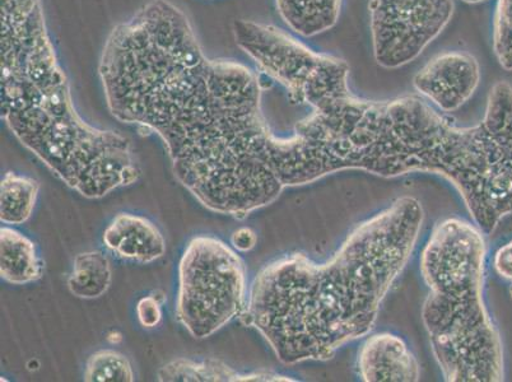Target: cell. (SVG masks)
<instances>
[{"instance_id": "22", "label": "cell", "mask_w": 512, "mask_h": 382, "mask_svg": "<svg viewBox=\"0 0 512 382\" xmlns=\"http://www.w3.org/2000/svg\"><path fill=\"white\" fill-rule=\"evenodd\" d=\"M462 2L467 3V4H479V3L486 2V0H462Z\"/></svg>"}, {"instance_id": "9", "label": "cell", "mask_w": 512, "mask_h": 382, "mask_svg": "<svg viewBox=\"0 0 512 382\" xmlns=\"http://www.w3.org/2000/svg\"><path fill=\"white\" fill-rule=\"evenodd\" d=\"M481 82V67L472 54L445 51L428 60L413 78V87L445 113L472 99Z\"/></svg>"}, {"instance_id": "10", "label": "cell", "mask_w": 512, "mask_h": 382, "mask_svg": "<svg viewBox=\"0 0 512 382\" xmlns=\"http://www.w3.org/2000/svg\"><path fill=\"white\" fill-rule=\"evenodd\" d=\"M358 374L366 382H416L421 371L417 358L398 335H372L362 344Z\"/></svg>"}, {"instance_id": "23", "label": "cell", "mask_w": 512, "mask_h": 382, "mask_svg": "<svg viewBox=\"0 0 512 382\" xmlns=\"http://www.w3.org/2000/svg\"><path fill=\"white\" fill-rule=\"evenodd\" d=\"M510 293H511V297H512V284H511V288H510Z\"/></svg>"}, {"instance_id": "13", "label": "cell", "mask_w": 512, "mask_h": 382, "mask_svg": "<svg viewBox=\"0 0 512 382\" xmlns=\"http://www.w3.org/2000/svg\"><path fill=\"white\" fill-rule=\"evenodd\" d=\"M43 263L34 242L11 227L0 230V276L12 284L37 281Z\"/></svg>"}, {"instance_id": "17", "label": "cell", "mask_w": 512, "mask_h": 382, "mask_svg": "<svg viewBox=\"0 0 512 382\" xmlns=\"http://www.w3.org/2000/svg\"><path fill=\"white\" fill-rule=\"evenodd\" d=\"M83 379L87 382H132L134 374L124 354L106 349L91 356Z\"/></svg>"}, {"instance_id": "5", "label": "cell", "mask_w": 512, "mask_h": 382, "mask_svg": "<svg viewBox=\"0 0 512 382\" xmlns=\"http://www.w3.org/2000/svg\"><path fill=\"white\" fill-rule=\"evenodd\" d=\"M486 242L460 218L437 223L421 256L422 320L446 381L504 380V352L483 298Z\"/></svg>"}, {"instance_id": "15", "label": "cell", "mask_w": 512, "mask_h": 382, "mask_svg": "<svg viewBox=\"0 0 512 382\" xmlns=\"http://www.w3.org/2000/svg\"><path fill=\"white\" fill-rule=\"evenodd\" d=\"M39 189L31 177L7 172L0 183V220L6 225H22L29 220Z\"/></svg>"}, {"instance_id": "16", "label": "cell", "mask_w": 512, "mask_h": 382, "mask_svg": "<svg viewBox=\"0 0 512 382\" xmlns=\"http://www.w3.org/2000/svg\"><path fill=\"white\" fill-rule=\"evenodd\" d=\"M111 284L109 260L100 251L79 254L69 277V291L79 298H99Z\"/></svg>"}, {"instance_id": "18", "label": "cell", "mask_w": 512, "mask_h": 382, "mask_svg": "<svg viewBox=\"0 0 512 382\" xmlns=\"http://www.w3.org/2000/svg\"><path fill=\"white\" fill-rule=\"evenodd\" d=\"M492 45L501 67L512 72V0H497Z\"/></svg>"}, {"instance_id": "7", "label": "cell", "mask_w": 512, "mask_h": 382, "mask_svg": "<svg viewBox=\"0 0 512 382\" xmlns=\"http://www.w3.org/2000/svg\"><path fill=\"white\" fill-rule=\"evenodd\" d=\"M246 309V267L213 236L189 242L179 265L176 318L194 338L211 337Z\"/></svg>"}, {"instance_id": "20", "label": "cell", "mask_w": 512, "mask_h": 382, "mask_svg": "<svg viewBox=\"0 0 512 382\" xmlns=\"http://www.w3.org/2000/svg\"><path fill=\"white\" fill-rule=\"evenodd\" d=\"M493 265L498 276L512 282V240L496 251Z\"/></svg>"}, {"instance_id": "3", "label": "cell", "mask_w": 512, "mask_h": 382, "mask_svg": "<svg viewBox=\"0 0 512 382\" xmlns=\"http://www.w3.org/2000/svg\"><path fill=\"white\" fill-rule=\"evenodd\" d=\"M422 223V204L403 197L358 226L327 263L304 254L274 260L251 284L242 319L285 365L329 360L374 328Z\"/></svg>"}, {"instance_id": "12", "label": "cell", "mask_w": 512, "mask_h": 382, "mask_svg": "<svg viewBox=\"0 0 512 382\" xmlns=\"http://www.w3.org/2000/svg\"><path fill=\"white\" fill-rule=\"evenodd\" d=\"M288 29L302 37L332 30L341 16L343 0H276Z\"/></svg>"}, {"instance_id": "21", "label": "cell", "mask_w": 512, "mask_h": 382, "mask_svg": "<svg viewBox=\"0 0 512 382\" xmlns=\"http://www.w3.org/2000/svg\"><path fill=\"white\" fill-rule=\"evenodd\" d=\"M231 241L232 245H234L237 250L246 253V251L255 248L258 237H256L255 232L251 230V228L242 227L234 232Z\"/></svg>"}, {"instance_id": "1", "label": "cell", "mask_w": 512, "mask_h": 382, "mask_svg": "<svg viewBox=\"0 0 512 382\" xmlns=\"http://www.w3.org/2000/svg\"><path fill=\"white\" fill-rule=\"evenodd\" d=\"M99 74L111 115L160 135L176 179L204 207L242 220L285 190L258 74L208 58L170 0H150L111 30Z\"/></svg>"}, {"instance_id": "11", "label": "cell", "mask_w": 512, "mask_h": 382, "mask_svg": "<svg viewBox=\"0 0 512 382\" xmlns=\"http://www.w3.org/2000/svg\"><path fill=\"white\" fill-rule=\"evenodd\" d=\"M104 244L123 259L152 263L166 253V241L147 218L120 213L104 232Z\"/></svg>"}, {"instance_id": "8", "label": "cell", "mask_w": 512, "mask_h": 382, "mask_svg": "<svg viewBox=\"0 0 512 382\" xmlns=\"http://www.w3.org/2000/svg\"><path fill=\"white\" fill-rule=\"evenodd\" d=\"M454 0H370L376 63L399 69L414 62L448 27Z\"/></svg>"}, {"instance_id": "14", "label": "cell", "mask_w": 512, "mask_h": 382, "mask_svg": "<svg viewBox=\"0 0 512 382\" xmlns=\"http://www.w3.org/2000/svg\"><path fill=\"white\" fill-rule=\"evenodd\" d=\"M160 381H293L273 374L240 375L216 361L194 362L179 360L162 367Z\"/></svg>"}, {"instance_id": "6", "label": "cell", "mask_w": 512, "mask_h": 382, "mask_svg": "<svg viewBox=\"0 0 512 382\" xmlns=\"http://www.w3.org/2000/svg\"><path fill=\"white\" fill-rule=\"evenodd\" d=\"M232 31L236 45L260 72L285 87L296 104L318 110L351 93L346 60L318 53L287 31L267 23L236 20Z\"/></svg>"}, {"instance_id": "19", "label": "cell", "mask_w": 512, "mask_h": 382, "mask_svg": "<svg viewBox=\"0 0 512 382\" xmlns=\"http://www.w3.org/2000/svg\"><path fill=\"white\" fill-rule=\"evenodd\" d=\"M137 316L139 323H141L144 328H156L162 319L160 302H158L155 296L142 298L137 305Z\"/></svg>"}, {"instance_id": "4", "label": "cell", "mask_w": 512, "mask_h": 382, "mask_svg": "<svg viewBox=\"0 0 512 382\" xmlns=\"http://www.w3.org/2000/svg\"><path fill=\"white\" fill-rule=\"evenodd\" d=\"M2 119L23 146L54 170L85 165L104 132L79 116L46 27L41 0H0Z\"/></svg>"}, {"instance_id": "2", "label": "cell", "mask_w": 512, "mask_h": 382, "mask_svg": "<svg viewBox=\"0 0 512 382\" xmlns=\"http://www.w3.org/2000/svg\"><path fill=\"white\" fill-rule=\"evenodd\" d=\"M316 180L346 170L381 177L428 172L462 194L483 235L512 213V86L498 82L476 127L459 128L416 96L366 101L349 95L297 123Z\"/></svg>"}]
</instances>
